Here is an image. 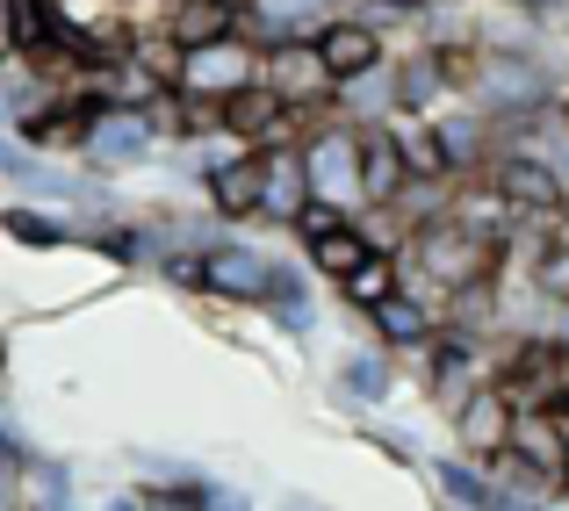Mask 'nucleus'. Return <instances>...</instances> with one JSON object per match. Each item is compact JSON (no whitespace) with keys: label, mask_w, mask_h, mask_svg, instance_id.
Instances as JSON below:
<instances>
[{"label":"nucleus","mask_w":569,"mask_h":511,"mask_svg":"<svg viewBox=\"0 0 569 511\" xmlns=\"http://www.w3.org/2000/svg\"><path fill=\"white\" fill-rule=\"evenodd\" d=\"M483 180L512 202L519 231H527V223H556L562 209H569V188L556 180V167H548L541 152H527V144H505V152L483 167Z\"/></svg>","instance_id":"obj_1"},{"label":"nucleus","mask_w":569,"mask_h":511,"mask_svg":"<svg viewBox=\"0 0 569 511\" xmlns=\"http://www.w3.org/2000/svg\"><path fill=\"white\" fill-rule=\"evenodd\" d=\"M260 87H267V94H281L289 109L332 101V72H325V58H318V43H310V29H289L281 43H267V51H260Z\"/></svg>","instance_id":"obj_2"},{"label":"nucleus","mask_w":569,"mask_h":511,"mask_svg":"<svg viewBox=\"0 0 569 511\" xmlns=\"http://www.w3.org/2000/svg\"><path fill=\"white\" fill-rule=\"evenodd\" d=\"M152 152H159V130H152V116H144V109H101L94 123H87V144H80L87 173L144 167Z\"/></svg>","instance_id":"obj_3"},{"label":"nucleus","mask_w":569,"mask_h":511,"mask_svg":"<svg viewBox=\"0 0 569 511\" xmlns=\"http://www.w3.org/2000/svg\"><path fill=\"white\" fill-rule=\"evenodd\" d=\"M252 80H260V51L238 43V37L181 51V72H173V87H188V94H202V101H231L238 87H252Z\"/></svg>","instance_id":"obj_4"},{"label":"nucleus","mask_w":569,"mask_h":511,"mask_svg":"<svg viewBox=\"0 0 569 511\" xmlns=\"http://www.w3.org/2000/svg\"><path fill=\"white\" fill-rule=\"evenodd\" d=\"M310 43H318V58H325V72H332V87H339V80H353V72H376L382 58H389V29L361 22L353 8L325 14V22L310 29Z\"/></svg>","instance_id":"obj_5"},{"label":"nucleus","mask_w":569,"mask_h":511,"mask_svg":"<svg viewBox=\"0 0 569 511\" xmlns=\"http://www.w3.org/2000/svg\"><path fill=\"white\" fill-rule=\"evenodd\" d=\"M267 281H274V252L246 246V238H209V246H202V295L260 303Z\"/></svg>","instance_id":"obj_6"},{"label":"nucleus","mask_w":569,"mask_h":511,"mask_svg":"<svg viewBox=\"0 0 569 511\" xmlns=\"http://www.w3.org/2000/svg\"><path fill=\"white\" fill-rule=\"evenodd\" d=\"M296 152H303V173H310V194H318V202H339V209H353V217H361V180H353V123L318 130V138H303Z\"/></svg>","instance_id":"obj_7"},{"label":"nucleus","mask_w":569,"mask_h":511,"mask_svg":"<svg viewBox=\"0 0 569 511\" xmlns=\"http://www.w3.org/2000/svg\"><path fill=\"white\" fill-rule=\"evenodd\" d=\"M447 425H455V454L476 461V469H490V461L505 454V440H512V403H505L490 382H476Z\"/></svg>","instance_id":"obj_8"},{"label":"nucleus","mask_w":569,"mask_h":511,"mask_svg":"<svg viewBox=\"0 0 569 511\" xmlns=\"http://www.w3.org/2000/svg\"><path fill=\"white\" fill-rule=\"evenodd\" d=\"M353 180H361V209H389L403 194L411 167H403L389 123H353Z\"/></svg>","instance_id":"obj_9"},{"label":"nucleus","mask_w":569,"mask_h":511,"mask_svg":"<svg viewBox=\"0 0 569 511\" xmlns=\"http://www.w3.org/2000/svg\"><path fill=\"white\" fill-rule=\"evenodd\" d=\"M202 202L217 223H260V152H238L202 173Z\"/></svg>","instance_id":"obj_10"},{"label":"nucleus","mask_w":569,"mask_h":511,"mask_svg":"<svg viewBox=\"0 0 569 511\" xmlns=\"http://www.w3.org/2000/svg\"><path fill=\"white\" fill-rule=\"evenodd\" d=\"M310 202V173H303V152L296 144H260V223H281Z\"/></svg>","instance_id":"obj_11"},{"label":"nucleus","mask_w":569,"mask_h":511,"mask_svg":"<svg viewBox=\"0 0 569 511\" xmlns=\"http://www.w3.org/2000/svg\"><path fill=\"white\" fill-rule=\"evenodd\" d=\"M223 130H231L238 144H252V152H260V144H289V101L267 94V87L252 80V87H238V94L223 101Z\"/></svg>","instance_id":"obj_12"},{"label":"nucleus","mask_w":569,"mask_h":511,"mask_svg":"<svg viewBox=\"0 0 569 511\" xmlns=\"http://www.w3.org/2000/svg\"><path fill=\"white\" fill-rule=\"evenodd\" d=\"M505 454L519 461V469H533V475H556L569 469V440H562V418L556 411H512V440H505Z\"/></svg>","instance_id":"obj_13"},{"label":"nucleus","mask_w":569,"mask_h":511,"mask_svg":"<svg viewBox=\"0 0 569 511\" xmlns=\"http://www.w3.org/2000/svg\"><path fill=\"white\" fill-rule=\"evenodd\" d=\"M389 87H397V109H411V116H432V109L455 101V87H447L432 43H411L403 58H389Z\"/></svg>","instance_id":"obj_14"},{"label":"nucleus","mask_w":569,"mask_h":511,"mask_svg":"<svg viewBox=\"0 0 569 511\" xmlns=\"http://www.w3.org/2000/svg\"><path fill=\"white\" fill-rule=\"evenodd\" d=\"M361 318H368V332H376L382 353H397V345H418V339H432V332H440L432 303H426V295H411V289L382 295V303H376V310H361Z\"/></svg>","instance_id":"obj_15"},{"label":"nucleus","mask_w":569,"mask_h":511,"mask_svg":"<svg viewBox=\"0 0 569 511\" xmlns=\"http://www.w3.org/2000/svg\"><path fill=\"white\" fill-rule=\"evenodd\" d=\"M382 123H389V138H397V152H403V167H411V180H455V167H447V152H440V130H432V116L389 109Z\"/></svg>","instance_id":"obj_16"},{"label":"nucleus","mask_w":569,"mask_h":511,"mask_svg":"<svg viewBox=\"0 0 569 511\" xmlns=\"http://www.w3.org/2000/svg\"><path fill=\"white\" fill-rule=\"evenodd\" d=\"M152 22L167 29L181 51H202V43L231 37V0H173V8H159V14H152Z\"/></svg>","instance_id":"obj_17"},{"label":"nucleus","mask_w":569,"mask_h":511,"mask_svg":"<svg viewBox=\"0 0 569 511\" xmlns=\"http://www.w3.org/2000/svg\"><path fill=\"white\" fill-rule=\"evenodd\" d=\"M0 238H14V246H29V252H51V246H72V217L66 209H37V202H8L0 209Z\"/></svg>","instance_id":"obj_18"},{"label":"nucleus","mask_w":569,"mask_h":511,"mask_svg":"<svg viewBox=\"0 0 569 511\" xmlns=\"http://www.w3.org/2000/svg\"><path fill=\"white\" fill-rule=\"evenodd\" d=\"M389 389H397V360H389L382 345H353V353L339 360V397L347 403H382Z\"/></svg>","instance_id":"obj_19"},{"label":"nucleus","mask_w":569,"mask_h":511,"mask_svg":"<svg viewBox=\"0 0 569 511\" xmlns=\"http://www.w3.org/2000/svg\"><path fill=\"white\" fill-rule=\"evenodd\" d=\"M0 29H8V58H29L58 37V0H0Z\"/></svg>","instance_id":"obj_20"},{"label":"nucleus","mask_w":569,"mask_h":511,"mask_svg":"<svg viewBox=\"0 0 569 511\" xmlns=\"http://www.w3.org/2000/svg\"><path fill=\"white\" fill-rule=\"evenodd\" d=\"M260 310L281 324V332H310V324H318V303H310V281L296 274V267H281V260H274V281H267Z\"/></svg>","instance_id":"obj_21"},{"label":"nucleus","mask_w":569,"mask_h":511,"mask_svg":"<svg viewBox=\"0 0 569 511\" xmlns=\"http://www.w3.org/2000/svg\"><path fill=\"white\" fill-rule=\"evenodd\" d=\"M310 267H318V274L325 281H347L353 274V267H361L368 260V252H376V246H368V231H361V217H347V223H339V231H325V238H310Z\"/></svg>","instance_id":"obj_22"},{"label":"nucleus","mask_w":569,"mask_h":511,"mask_svg":"<svg viewBox=\"0 0 569 511\" xmlns=\"http://www.w3.org/2000/svg\"><path fill=\"white\" fill-rule=\"evenodd\" d=\"M332 289L347 295V310H376L382 295H397V289H403V260H397V252H368V260L353 267L347 281H332Z\"/></svg>","instance_id":"obj_23"},{"label":"nucleus","mask_w":569,"mask_h":511,"mask_svg":"<svg viewBox=\"0 0 569 511\" xmlns=\"http://www.w3.org/2000/svg\"><path fill=\"white\" fill-rule=\"evenodd\" d=\"M14 498H22V511H58V504H72V469H66V461L29 454L22 475H14Z\"/></svg>","instance_id":"obj_24"},{"label":"nucleus","mask_w":569,"mask_h":511,"mask_svg":"<svg viewBox=\"0 0 569 511\" xmlns=\"http://www.w3.org/2000/svg\"><path fill=\"white\" fill-rule=\"evenodd\" d=\"M347 217H353V209H339V202H318V194H310V202H303V209H296V217H289V231H296V238H303V246H310V238L339 231V223H347Z\"/></svg>","instance_id":"obj_25"},{"label":"nucleus","mask_w":569,"mask_h":511,"mask_svg":"<svg viewBox=\"0 0 569 511\" xmlns=\"http://www.w3.org/2000/svg\"><path fill=\"white\" fill-rule=\"evenodd\" d=\"M202 490H209V483H194V490H167V483H138V511H202Z\"/></svg>","instance_id":"obj_26"},{"label":"nucleus","mask_w":569,"mask_h":511,"mask_svg":"<svg viewBox=\"0 0 569 511\" xmlns=\"http://www.w3.org/2000/svg\"><path fill=\"white\" fill-rule=\"evenodd\" d=\"M202 511H252V498H246V490H217V483H209L202 490Z\"/></svg>","instance_id":"obj_27"},{"label":"nucleus","mask_w":569,"mask_h":511,"mask_svg":"<svg viewBox=\"0 0 569 511\" xmlns=\"http://www.w3.org/2000/svg\"><path fill=\"white\" fill-rule=\"evenodd\" d=\"M382 8H389V22H426V14H432V0H382Z\"/></svg>","instance_id":"obj_28"},{"label":"nucleus","mask_w":569,"mask_h":511,"mask_svg":"<svg viewBox=\"0 0 569 511\" xmlns=\"http://www.w3.org/2000/svg\"><path fill=\"white\" fill-rule=\"evenodd\" d=\"M281 511H325L318 498H303V490H289V498H281Z\"/></svg>","instance_id":"obj_29"},{"label":"nucleus","mask_w":569,"mask_h":511,"mask_svg":"<svg viewBox=\"0 0 569 511\" xmlns=\"http://www.w3.org/2000/svg\"><path fill=\"white\" fill-rule=\"evenodd\" d=\"M556 339H562V353H569V310H556Z\"/></svg>","instance_id":"obj_30"},{"label":"nucleus","mask_w":569,"mask_h":511,"mask_svg":"<svg viewBox=\"0 0 569 511\" xmlns=\"http://www.w3.org/2000/svg\"><path fill=\"white\" fill-rule=\"evenodd\" d=\"M556 504H569V469H562V475H556Z\"/></svg>","instance_id":"obj_31"},{"label":"nucleus","mask_w":569,"mask_h":511,"mask_svg":"<svg viewBox=\"0 0 569 511\" xmlns=\"http://www.w3.org/2000/svg\"><path fill=\"white\" fill-rule=\"evenodd\" d=\"M432 8H476V0H432Z\"/></svg>","instance_id":"obj_32"},{"label":"nucleus","mask_w":569,"mask_h":511,"mask_svg":"<svg viewBox=\"0 0 569 511\" xmlns=\"http://www.w3.org/2000/svg\"><path fill=\"white\" fill-rule=\"evenodd\" d=\"M562 440H569V418H562Z\"/></svg>","instance_id":"obj_33"},{"label":"nucleus","mask_w":569,"mask_h":511,"mask_svg":"<svg viewBox=\"0 0 569 511\" xmlns=\"http://www.w3.org/2000/svg\"><path fill=\"white\" fill-rule=\"evenodd\" d=\"M562 116H569V101H562Z\"/></svg>","instance_id":"obj_34"},{"label":"nucleus","mask_w":569,"mask_h":511,"mask_svg":"<svg viewBox=\"0 0 569 511\" xmlns=\"http://www.w3.org/2000/svg\"><path fill=\"white\" fill-rule=\"evenodd\" d=\"M58 511H72V504H58Z\"/></svg>","instance_id":"obj_35"}]
</instances>
